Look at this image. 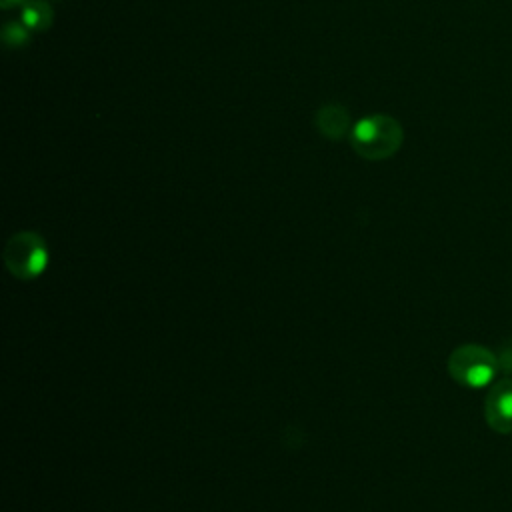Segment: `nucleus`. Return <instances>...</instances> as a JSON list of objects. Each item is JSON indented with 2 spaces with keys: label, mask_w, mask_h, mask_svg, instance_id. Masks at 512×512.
Instances as JSON below:
<instances>
[{
  "label": "nucleus",
  "mask_w": 512,
  "mask_h": 512,
  "mask_svg": "<svg viewBox=\"0 0 512 512\" xmlns=\"http://www.w3.org/2000/svg\"><path fill=\"white\" fill-rule=\"evenodd\" d=\"M498 356L480 344H462L448 356V374L464 388H484L498 376Z\"/></svg>",
  "instance_id": "obj_2"
},
{
  "label": "nucleus",
  "mask_w": 512,
  "mask_h": 512,
  "mask_svg": "<svg viewBox=\"0 0 512 512\" xmlns=\"http://www.w3.org/2000/svg\"><path fill=\"white\" fill-rule=\"evenodd\" d=\"M314 126L322 136L330 140H340L352 130L350 114L342 104H326L318 108L314 114Z\"/></svg>",
  "instance_id": "obj_5"
},
{
  "label": "nucleus",
  "mask_w": 512,
  "mask_h": 512,
  "mask_svg": "<svg viewBox=\"0 0 512 512\" xmlns=\"http://www.w3.org/2000/svg\"><path fill=\"white\" fill-rule=\"evenodd\" d=\"M48 262L44 240L34 232L14 234L4 248V264L8 272L20 280L36 278Z\"/></svg>",
  "instance_id": "obj_3"
},
{
  "label": "nucleus",
  "mask_w": 512,
  "mask_h": 512,
  "mask_svg": "<svg viewBox=\"0 0 512 512\" xmlns=\"http://www.w3.org/2000/svg\"><path fill=\"white\" fill-rule=\"evenodd\" d=\"M26 0H0V6L4 8V10H10V8H14V6H22Z\"/></svg>",
  "instance_id": "obj_8"
},
{
  "label": "nucleus",
  "mask_w": 512,
  "mask_h": 512,
  "mask_svg": "<svg viewBox=\"0 0 512 512\" xmlns=\"http://www.w3.org/2000/svg\"><path fill=\"white\" fill-rule=\"evenodd\" d=\"M54 10L48 4V0H26L22 4V22L28 26V30L44 32L52 26Z\"/></svg>",
  "instance_id": "obj_6"
},
{
  "label": "nucleus",
  "mask_w": 512,
  "mask_h": 512,
  "mask_svg": "<svg viewBox=\"0 0 512 512\" xmlns=\"http://www.w3.org/2000/svg\"><path fill=\"white\" fill-rule=\"evenodd\" d=\"M404 140L402 124L388 114H374L358 120L350 130L352 150L366 160L394 156Z\"/></svg>",
  "instance_id": "obj_1"
},
{
  "label": "nucleus",
  "mask_w": 512,
  "mask_h": 512,
  "mask_svg": "<svg viewBox=\"0 0 512 512\" xmlns=\"http://www.w3.org/2000/svg\"><path fill=\"white\" fill-rule=\"evenodd\" d=\"M28 26L24 22H8L2 30V38L6 46L10 48H20L22 44L28 42Z\"/></svg>",
  "instance_id": "obj_7"
},
{
  "label": "nucleus",
  "mask_w": 512,
  "mask_h": 512,
  "mask_svg": "<svg viewBox=\"0 0 512 512\" xmlns=\"http://www.w3.org/2000/svg\"><path fill=\"white\" fill-rule=\"evenodd\" d=\"M484 420L498 434H512V378L490 384L484 398Z\"/></svg>",
  "instance_id": "obj_4"
}]
</instances>
